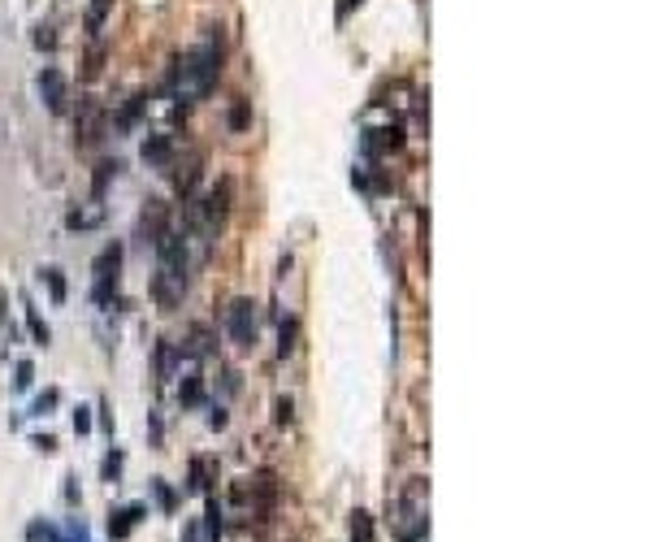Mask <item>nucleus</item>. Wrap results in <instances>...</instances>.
Returning a JSON list of instances; mask_svg holds the SVG:
<instances>
[{"label":"nucleus","instance_id":"14","mask_svg":"<svg viewBox=\"0 0 650 542\" xmlns=\"http://www.w3.org/2000/svg\"><path fill=\"white\" fill-rule=\"evenodd\" d=\"M105 222V208L96 204V208H70L65 213V230H96Z\"/></svg>","mask_w":650,"mask_h":542},{"label":"nucleus","instance_id":"30","mask_svg":"<svg viewBox=\"0 0 650 542\" xmlns=\"http://www.w3.org/2000/svg\"><path fill=\"white\" fill-rule=\"evenodd\" d=\"M208 426H213V429H226V426H230L226 403H213V408H208Z\"/></svg>","mask_w":650,"mask_h":542},{"label":"nucleus","instance_id":"20","mask_svg":"<svg viewBox=\"0 0 650 542\" xmlns=\"http://www.w3.org/2000/svg\"><path fill=\"white\" fill-rule=\"evenodd\" d=\"M22 313H27V330H30V339L39 343V347H48V343H53V330L44 326V317L35 313V304H30V300H22Z\"/></svg>","mask_w":650,"mask_h":542},{"label":"nucleus","instance_id":"22","mask_svg":"<svg viewBox=\"0 0 650 542\" xmlns=\"http://www.w3.org/2000/svg\"><path fill=\"white\" fill-rule=\"evenodd\" d=\"M295 347H300V321H295V317H286L283 330H278V356L286 360V356H291Z\"/></svg>","mask_w":650,"mask_h":542},{"label":"nucleus","instance_id":"18","mask_svg":"<svg viewBox=\"0 0 650 542\" xmlns=\"http://www.w3.org/2000/svg\"><path fill=\"white\" fill-rule=\"evenodd\" d=\"M143 109H148V96L139 91V96H131V100L122 105V114L114 117V126H117V131H131V126H135V122L143 117Z\"/></svg>","mask_w":650,"mask_h":542},{"label":"nucleus","instance_id":"27","mask_svg":"<svg viewBox=\"0 0 650 542\" xmlns=\"http://www.w3.org/2000/svg\"><path fill=\"white\" fill-rule=\"evenodd\" d=\"M57 403H61V391H57V386H48V391H44L39 400L30 403V417H48V412H53Z\"/></svg>","mask_w":650,"mask_h":542},{"label":"nucleus","instance_id":"37","mask_svg":"<svg viewBox=\"0 0 650 542\" xmlns=\"http://www.w3.org/2000/svg\"><path fill=\"white\" fill-rule=\"evenodd\" d=\"M148 426H152V443H161V417H156V412L148 417Z\"/></svg>","mask_w":650,"mask_h":542},{"label":"nucleus","instance_id":"21","mask_svg":"<svg viewBox=\"0 0 650 542\" xmlns=\"http://www.w3.org/2000/svg\"><path fill=\"white\" fill-rule=\"evenodd\" d=\"M351 542H377V529H373V516L365 508L351 512Z\"/></svg>","mask_w":650,"mask_h":542},{"label":"nucleus","instance_id":"10","mask_svg":"<svg viewBox=\"0 0 650 542\" xmlns=\"http://www.w3.org/2000/svg\"><path fill=\"white\" fill-rule=\"evenodd\" d=\"M222 534H226V508H222V499L208 490V495H204V538L222 542Z\"/></svg>","mask_w":650,"mask_h":542},{"label":"nucleus","instance_id":"29","mask_svg":"<svg viewBox=\"0 0 650 542\" xmlns=\"http://www.w3.org/2000/svg\"><path fill=\"white\" fill-rule=\"evenodd\" d=\"M18 377H13V386H18V391H27L30 382H35V365H30V360H18Z\"/></svg>","mask_w":650,"mask_h":542},{"label":"nucleus","instance_id":"38","mask_svg":"<svg viewBox=\"0 0 650 542\" xmlns=\"http://www.w3.org/2000/svg\"><path fill=\"white\" fill-rule=\"evenodd\" d=\"M182 542H199V529H196V525H187V529H182Z\"/></svg>","mask_w":650,"mask_h":542},{"label":"nucleus","instance_id":"6","mask_svg":"<svg viewBox=\"0 0 650 542\" xmlns=\"http://www.w3.org/2000/svg\"><path fill=\"white\" fill-rule=\"evenodd\" d=\"M105 109L96 100H83L79 105V117H74V131H79V143H100L105 140Z\"/></svg>","mask_w":650,"mask_h":542},{"label":"nucleus","instance_id":"17","mask_svg":"<svg viewBox=\"0 0 650 542\" xmlns=\"http://www.w3.org/2000/svg\"><path fill=\"white\" fill-rule=\"evenodd\" d=\"M187 490H196V495H208V490H213V473H208V460H204V456H191Z\"/></svg>","mask_w":650,"mask_h":542},{"label":"nucleus","instance_id":"23","mask_svg":"<svg viewBox=\"0 0 650 542\" xmlns=\"http://www.w3.org/2000/svg\"><path fill=\"white\" fill-rule=\"evenodd\" d=\"M109 9H114V0H91V4H87L83 27L91 30V35H100V27H105V18H109Z\"/></svg>","mask_w":650,"mask_h":542},{"label":"nucleus","instance_id":"35","mask_svg":"<svg viewBox=\"0 0 650 542\" xmlns=\"http://www.w3.org/2000/svg\"><path fill=\"white\" fill-rule=\"evenodd\" d=\"M35 447H39V452H57V438H53V434H35Z\"/></svg>","mask_w":650,"mask_h":542},{"label":"nucleus","instance_id":"8","mask_svg":"<svg viewBox=\"0 0 650 542\" xmlns=\"http://www.w3.org/2000/svg\"><path fill=\"white\" fill-rule=\"evenodd\" d=\"M143 516H148V504H126V508H114V512H109V538L126 542L131 534H135V525H139Z\"/></svg>","mask_w":650,"mask_h":542},{"label":"nucleus","instance_id":"34","mask_svg":"<svg viewBox=\"0 0 650 542\" xmlns=\"http://www.w3.org/2000/svg\"><path fill=\"white\" fill-rule=\"evenodd\" d=\"M100 426H105V434H114V412H109V400H100Z\"/></svg>","mask_w":650,"mask_h":542},{"label":"nucleus","instance_id":"24","mask_svg":"<svg viewBox=\"0 0 650 542\" xmlns=\"http://www.w3.org/2000/svg\"><path fill=\"white\" fill-rule=\"evenodd\" d=\"M152 495H156V504H161V512L173 516V508H178V495H173V486L165 482V478H152Z\"/></svg>","mask_w":650,"mask_h":542},{"label":"nucleus","instance_id":"19","mask_svg":"<svg viewBox=\"0 0 650 542\" xmlns=\"http://www.w3.org/2000/svg\"><path fill=\"white\" fill-rule=\"evenodd\" d=\"M117 170H122V161H100L96 165V178H91V196L96 200H105V191H109V182L117 178Z\"/></svg>","mask_w":650,"mask_h":542},{"label":"nucleus","instance_id":"11","mask_svg":"<svg viewBox=\"0 0 650 542\" xmlns=\"http://www.w3.org/2000/svg\"><path fill=\"white\" fill-rule=\"evenodd\" d=\"M182 351H178V343H170V339H161L156 343V377L161 382H170V377H178L182 373Z\"/></svg>","mask_w":650,"mask_h":542},{"label":"nucleus","instance_id":"4","mask_svg":"<svg viewBox=\"0 0 650 542\" xmlns=\"http://www.w3.org/2000/svg\"><path fill=\"white\" fill-rule=\"evenodd\" d=\"M399 148H403V126L399 122H386V126L360 135V152H365L368 161H382L386 152H399Z\"/></svg>","mask_w":650,"mask_h":542},{"label":"nucleus","instance_id":"5","mask_svg":"<svg viewBox=\"0 0 650 542\" xmlns=\"http://www.w3.org/2000/svg\"><path fill=\"white\" fill-rule=\"evenodd\" d=\"M35 87H39V100L48 105V114H65V105H70V87H65V74H61L57 65H44L39 79H35Z\"/></svg>","mask_w":650,"mask_h":542},{"label":"nucleus","instance_id":"2","mask_svg":"<svg viewBox=\"0 0 650 542\" xmlns=\"http://www.w3.org/2000/svg\"><path fill=\"white\" fill-rule=\"evenodd\" d=\"M391 525H395V542H425V534H429V512H425L421 482H412L391 504Z\"/></svg>","mask_w":650,"mask_h":542},{"label":"nucleus","instance_id":"39","mask_svg":"<svg viewBox=\"0 0 650 542\" xmlns=\"http://www.w3.org/2000/svg\"><path fill=\"white\" fill-rule=\"evenodd\" d=\"M0 321H4V291H0Z\"/></svg>","mask_w":650,"mask_h":542},{"label":"nucleus","instance_id":"25","mask_svg":"<svg viewBox=\"0 0 650 542\" xmlns=\"http://www.w3.org/2000/svg\"><path fill=\"white\" fill-rule=\"evenodd\" d=\"M27 542H65V538H61L57 525H48V521H30V525H27Z\"/></svg>","mask_w":650,"mask_h":542},{"label":"nucleus","instance_id":"3","mask_svg":"<svg viewBox=\"0 0 650 542\" xmlns=\"http://www.w3.org/2000/svg\"><path fill=\"white\" fill-rule=\"evenodd\" d=\"M226 330H230V339H234V347H252L256 343V304L252 300H234L226 309Z\"/></svg>","mask_w":650,"mask_h":542},{"label":"nucleus","instance_id":"36","mask_svg":"<svg viewBox=\"0 0 650 542\" xmlns=\"http://www.w3.org/2000/svg\"><path fill=\"white\" fill-rule=\"evenodd\" d=\"M65 499H70V504L83 499V495H79V478H65Z\"/></svg>","mask_w":650,"mask_h":542},{"label":"nucleus","instance_id":"26","mask_svg":"<svg viewBox=\"0 0 650 542\" xmlns=\"http://www.w3.org/2000/svg\"><path fill=\"white\" fill-rule=\"evenodd\" d=\"M122 464H126V456H122V447H114V452L105 456V464H100V478H105V482H122Z\"/></svg>","mask_w":650,"mask_h":542},{"label":"nucleus","instance_id":"12","mask_svg":"<svg viewBox=\"0 0 650 542\" xmlns=\"http://www.w3.org/2000/svg\"><path fill=\"white\" fill-rule=\"evenodd\" d=\"M139 152H143L148 165H170L173 161V135H148Z\"/></svg>","mask_w":650,"mask_h":542},{"label":"nucleus","instance_id":"28","mask_svg":"<svg viewBox=\"0 0 650 542\" xmlns=\"http://www.w3.org/2000/svg\"><path fill=\"white\" fill-rule=\"evenodd\" d=\"M248 122H252L248 100H234V109H230V131H248Z\"/></svg>","mask_w":650,"mask_h":542},{"label":"nucleus","instance_id":"1","mask_svg":"<svg viewBox=\"0 0 650 542\" xmlns=\"http://www.w3.org/2000/svg\"><path fill=\"white\" fill-rule=\"evenodd\" d=\"M217 79H222V39H204L173 61L170 96L178 105H196L217 87Z\"/></svg>","mask_w":650,"mask_h":542},{"label":"nucleus","instance_id":"7","mask_svg":"<svg viewBox=\"0 0 650 542\" xmlns=\"http://www.w3.org/2000/svg\"><path fill=\"white\" fill-rule=\"evenodd\" d=\"M178 351L191 356V360H208V356L217 351V335L196 321V326H187V335H182V343H178Z\"/></svg>","mask_w":650,"mask_h":542},{"label":"nucleus","instance_id":"15","mask_svg":"<svg viewBox=\"0 0 650 542\" xmlns=\"http://www.w3.org/2000/svg\"><path fill=\"white\" fill-rule=\"evenodd\" d=\"M39 283L48 286L53 304H65V300H70V286H65V274H61L57 265H44V269H39Z\"/></svg>","mask_w":650,"mask_h":542},{"label":"nucleus","instance_id":"31","mask_svg":"<svg viewBox=\"0 0 650 542\" xmlns=\"http://www.w3.org/2000/svg\"><path fill=\"white\" fill-rule=\"evenodd\" d=\"M35 48H44V53H53L57 48V35L48 27H35Z\"/></svg>","mask_w":650,"mask_h":542},{"label":"nucleus","instance_id":"9","mask_svg":"<svg viewBox=\"0 0 650 542\" xmlns=\"http://www.w3.org/2000/svg\"><path fill=\"white\" fill-rule=\"evenodd\" d=\"M165 230H170V208L161 200H148V208L139 213V239L143 243H156Z\"/></svg>","mask_w":650,"mask_h":542},{"label":"nucleus","instance_id":"33","mask_svg":"<svg viewBox=\"0 0 650 542\" xmlns=\"http://www.w3.org/2000/svg\"><path fill=\"white\" fill-rule=\"evenodd\" d=\"M291 421H295V403L283 395V400H278V426H291Z\"/></svg>","mask_w":650,"mask_h":542},{"label":"nucleus","instance_id":"32","mask_svg":"<svg viewBox=\"0 0 650 542\" xmlns=\"http://www.w3.org/2000/svg\"><path fill=\"white\" fill-rule=\"evenodd\" d=\"M74 434H91V408H74Z\"/></svg>","mask_w":650,"mask_h":542},{"label":"nucleus","instance_id":"13","mask_svg":"<svg viewBox=\"0 0 650 542\" xmlns=\"http://www.w3.org/2000/svg\"><path fill=\"white\" fill-rule=\"evenodd\" d=\"M91 278H122V243L100 248V257L91 260Z\"/></svg>","mask_w":650,"mask_h":542},{"label":"nucleus","instance_id":"16","mask_svg":"<svg viewBox=\"0 0 650 542\" xmlns=\"http://www.w3.org/2000/svg\"><path fill=\"white\" fill-rule=\"evenodd\" d=\"M178 403H182V408L204 403V377H199L196 369H187V377H182V386H178Z\"/></svg>","mask_w":650,"mask_h":542}]
</instances>
